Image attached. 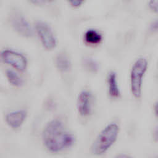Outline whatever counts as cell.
Segmentation results:
<instances>
[{
	"label": "cell",
	"instance_id": "6da1fadb",
	"mask_svg": "<svg viewBox=\"0 0 158 158\" xmlns=\"http://www.w3.org/2000/svg\"><path fill=\"white\" fill-rule=\"evenodd\" d=\"M42 141L49 152L59 153L71 148L75 143V137L65 128L60 120L55 118L45 125Z\"/></svg>",
	"mask_w": 158,
	"mask_h": 158
},
{
	"label": "cell",
	"instance_id": "7a4b0ae2",
	"mask_svg": "<svg viewBox=\"0 0 158 158\" xmlns=\"http://www.w3.org/2000/svg\"><path fill=\"white\" fill-rule=\"evenodd\" d=\"M119 132V127L115 123L108 124L98 135L91 146L93 154L100 156L104 154L115 142Z\"/></svg>",
	"mask_w": 158,
	"mask_h": 158
},
{
	"label": "cell",
	"instance_id": "3957f363",
	"mask_svg": "<svg viewBox=\"0 0 158 158\" xmlns=\"http://www.w3.org/2000/svg\"><path fill=\"white\" fill-rule=\"evenodd\" d=\"M147 67L148 61L143 57L138 59L132 66L130 72V88L136 98H139L141 96L143 78Z\"/></svg>",
	"mask_w": 158,
	"mask_h": 158
},
{
	"label": "cell",
	"instance_id": "277c9868",
	"mask_svg": "<svg viewBox=\"0 0 158 158\" xmlns=\"http://www.w3.org/2000/svg\"><path fill=\"white\" fill-rule=\"evenodd\" d=\"M35 28L42 44L46 49H52L56 47V38L50 26L47 23L38 20L35 23Z\"/></svg>",
	"mask_w": 158,
	"mask_h": 158
},
{
	"label": "cell",
	"instance_id": "5b68a950",
	"mask_svg": "<svg viewBox=\"0 0 158 158\" xmlns=\"http://www.w3.org/2000/svg\"><path fill=\"white\" fill-rule=\"evenodd\" d=\"M10 22L13 28L20 35L31 37L33 31L29 22L19 11H13L10 15Z\"/></svg>",
	"mask_w": 158,
	"mask_h": 158
},
{
	"label": "cell",
	"instance_id": "8992f818",
	"mask_svg": "<svg viewBox=\"0 0 158 158\" xmlns=\"http://www.w3.org/2000/svg\"><path fill=\"white\" fill-rule=\"evenodd\" d=\"M2 61L10 65L19 72H23L27 65V60L22 54L11 49H5L1 54Z\"/></svg>",
	"mask_w": 158,
	"mask_h": 158
},
{
	"label": "cell",
	"instance_id": "52a82bcc",
	"mask_svg": "<svg viewBox=\"0 0 158 158\" xmlns=\"http://www.w3.org/2000/svg\"><path fill=\"white\" fill-rule=\"evenodd\" d=\"M77 110L78 114L82 117L90 115L93 111V96L92 93L87 90L80 93L77 99Z\"/></svg>",
	"mask_w": 158,
	"mask_h": 158
},
{
	"label": "cell",
	"instance_id": "ba28073f",
	"mask_svg": "<svg viewBox=\"0 0 158 158\" xmlns=\"http://www.w3.org/2000/svg\"><path fill=\"white\" fill-rule=\"evenodd\" d=\"M27 115L25 110H17L10 112L6 115V122L12 128L17 129L21 127Z\"/></svg>",
	"mask_w": 158,
	"mask_h": 158
},
{
	"label": "cell",
	"instance_id": "9c48e42d",
	"mask_svg": "<svg viewBox=\"0 0 158 158\" xmlns=\"http://www.w3.org/2000/svg\"><path fill=\"white\" fill-rule=\"evenodd\" d=\"M109 94L113 98H118L120 96V91L117 81V74L115 72H109L107 77Z\"/></svg>",
	"mask_w": 158,
	"mask_h": 158
},
{
	"label": "cell",
	"instance_id": "30bf717a",
	"mask_svg": "<svg viewBox=\"0 0 158 158\" xmlns=\"http://www.w3.org/2000/svg\"><path fill=\"white\" fill-rule=\"evenodd\" d=\"M55 64L57 68L61 72H67L70 69L71 62L68 56L64 52L59 53L56 57Z\"/></svg>",
	"mask_w": 158,
	"mask_h": 158
},
{
	"label": "cell",
	"instance_id": "8fae6325",
	"mask_svg": "<svg viewBox=\"0 0 158 158\" xmlns=\"http://www.w3.org/2000/svg\"><path fill=\"white\" fill-rule=\"evenodd\" d=\"M102 35L94 29L88 30L84 35L85 40L89 44H98L102 40Z\"/></svg>",
	"mask_w": 158,
	"mask_h": 158
},
{
	"label": "cell",
	"instance_id": "7c38bea8",
	"mask_svg": "<svg viewBox=\"0 0 158 158\" xmlns=\"http://www.w3.org/2000/svg\"><path fill=\"white\" fill-rule=\"evenodd\" d=\"M6 75L9 82L14 86H20L22 85L23 81L20 76L14 70L7 69L6 71Z\"/></svg>",
	"mask_w": 158,
	"mask_h": 158
},
{
	"label": "cell",
	"instance_id": "4fadbf2b",
	"mask_svg": "<svg viewBox=\"0 0 158 158\" xmlns=\"http://www.w3.org/2000/svg\"><path fill=\"white\" fill-rule=\"evenodd\" d=\"M83 64L84 67L89 72H94L98 70V63L91 57H85L83 59Z\"/></svg>",
	"mask_w": 158,
	"mask_h": 158
},
{
	"label": "cell",
	"instance_id": "5bb4252c",
	"mask_svg": "<svg viewBox=\"0 0 158 158\" xmlns=\"http://www.w3.org/2000/svg\"><path fill=\"white\" fill-rule=\"evenodd\" d=\"M149 7L155 12H158V0H152L149 2Z\"/></svg>",
	"mask_w": 158,
	"mask_h": 158
},
{
	"label": "cell",
	"instance_id": "9a60e30c",
	"mask_svg": "<svg viewBox=\"0 0 158 158\" xmlns=\"http://www.w3.org/2000/svg\"><path fill=\"white\" fill-rule=\"evenodd\" d=\"M150 29L154 31L158 30V18L151 22L150 25Z\"/></svg>",
	"mask_w": 158,
	"mask_h": 158
},
{
	"label": "cell",
	"instance_id": "2e32d148",
	"mask_svg": "<svg viewBox=\"0 0 158 158\" xmlns=\"http://www.w3.org/2000/svg\"><path fill=\"white\" fill-rule=\"evenodd\" d=\"M83 1H80V0H72L69 1V2L71 4V6L73 7H78L80 5H81L82 3H83Z\"/></svg>",
	"mask_w": 158,
	"mask_h": 158
},
{
	"label": "cell",
	"instance_id": "e0dca14e",
	"mask_svg": "<svg viewBox=\"0 0 158 158\" xmlns=\"http://www.w3.org/2000/svg\"><path fill=\"white\" fill-rule=\"evenodd\" d=\"M153 138L156 141H158V127H157L154 131Z\"/></svg>",
	"mask_w": 158,
	"mask_h": 158
},
{
	"label": "cell",
	"instance_id": "ac0fdd59",
	"mask_svg": "<svg viewBox=\"0 0 158 158\" xmlns=\"http://www.w3.org/2000/svg\"><path fill=\"white\" fill-rule=\"evenodd\" d=\"M115 158H132L131 156H128V155H127V154H119V155H117Z\"/></svg>",
	"mask_w": 158,
	"mask_h": 158
},
{
	"label": "cell",
	"instance_id": "d6986e66",
	"mask_svg": "<svg viewBox=\"0 0 158 158\" xmlns=\"http://www.w3.org/2000/svg\"><path fill=\"white\" fill-rule=\"evenodd\" d=\"M154 110H155V112H156V115L158 117V102H157L155 104V106H154Z\"/></svg>",
	"mask_w": 158,
	"mask_h": 158
},
{
	"label": "cell",
	"instance_id": "ffe728a7",
	"mask_svg": "<svg viewBox=\"0 0 158 158\" xmlns=\"http://www.w3.org/2000/svg\"><path fill=\"white\" fill-rule=\"evenodd\" d=\"M156 158H158V157H156Z\"/></svg>",
	"mask_w": 158,
	"mask_h": 158
}]
</instances>
